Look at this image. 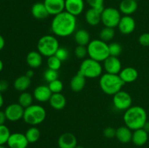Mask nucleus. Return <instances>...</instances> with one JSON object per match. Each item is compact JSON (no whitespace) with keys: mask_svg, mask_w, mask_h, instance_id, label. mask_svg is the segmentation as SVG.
<instances>
[{"mask_svg":"<svg viewBox=\"0 0 149 148\" xmlns=\"http://www.w3.org/2000/svg\"><path fill=\"white\" fill-rule=\"evenodd\" d=\"M77 26V18L66 11H63L53 17L51 22V30L55 36L68 37L74 34Z\"/></svg>","mask_w":149,"mask_h":148,"instance_id":"obj_1","label":"nucleus"},{"mask_svg":"<svg viewBox=\"0 0 149 148\" xmlns=\"http://www.w3.org/2000/svg\"><path fill=\"white\" fill-rule=\"evenodd\" d=\"M123 120L125 126L132 131L143 129L147 121V113L141 106H131L125 111Z\"/></svg>","mask_w":149,"mask_h":148,"instance_id":"obj_2","label":"nucleus"},{"mask_svg":"<svg viewBox=\"0 0 149 148\" xmlns=\"http://www.w3.org/2000/svg\"><path fill=\"white\" fill-rule=\"evenodd\" d=\"M99 84L102 91L108 95H114L121 91L125 83L121 79L119 74H102L99 80Z\"/></svg>","mask_w":149,"mask_h":148,"instance_id":"obj_3","label":"nucleus"},{"mask_svg":"<svg viewBox=\"0 0 149 148\" xmlns=\"http://www.w3.org/2000/svg\"><path fill=\"white\" fill-rule=\"evenodd\" d=\"M87 48L89 57L100 62H103L110 56L109 44L100 39H95L90 41Z\"/></svg>","mask_w":149,"mask_h":148,"instance_id":"obj_4","label":"nucleus"},{"mask_svg":"<svg viewBox=\"0 0 149 148\" xmlns=\"http://www.w3.org/2000/svg\"><path fill=\"white\" fill-rule=\"evenodd\" d=\"M47 112L45 107L40 104H31L24 109L23 120L27 124L36 126L45 121Z\"/></svg>","mask_w":149,"mask_h":148,"instance_id":"obj_5","label":"nucleus"},{"mask_svg":"<svg viewBox=\"0 0 149 148\" xmlns=\"http://www.w3.org/2000/svg\"><path fill=\"white\" fill-rule=\"evenodd\" d=\"M60 47L59 41L55 35H45L38 40L37 51L43 57H49L55 55V52Z\"/></svg>","mask_w":149,"mask_h":148,"instance_id":"obj_6","label":"nucleus"},{"mask_svg":"<svg viewBox=\"0 0 149 148\" xmlns=\"http://www.w3.org/2000/svg\"><path fill=\"white\" fill-rule=\"evenodd\" d=\"M103 70V67L100 62L88 57L81 62L78 72L86 78H96L101 76Z\"/></svg>","mask_w":149,"mask_h":148,"instance_id":"obj_7","label":"nucleus"},{"mask_svg":"<svg viewBox=\"0 0 149 148\" xmlns=\"http://www.w3.org/2000/svg\"><path fill=\"white\" fill-rule=\"evenodd\" d=\"M122 13L114 7H106L101 12V23L104 27L114 28L117 27L121 20Z\"/></svg>","mask_w":149,"mask_h":148,"instance_id":"obj_8","label":"nucleus"},{"mask_svg":"<svg viewBox=\"0 0 149 148\" xmlns=\"http://www.w3.org/2000/svg\"><path fill=\"white\" fill-rule=\"evenodd\" d=\"M113 105L119 111H125L132 106V99L129 93L121 90L113 95L112 99Z\"/></svg>","mask_w":149,"mask_h":148,"instance_id":"obj_9","label":"nucleus"},{"mask_svg":"<svg viewBox=\"0 0 149 148\" xmlns=\"http://www.w3.org/2000/svg\"><path fill=\"white\" fill-rule=\"evenodd\" d=\"M7 120L10 122H17L23 119L24 108L17 103H12L4 110Z\"/></svg>","mask_w":149,"mask_h":148,"instance_id":"obj_10","label":"nucleus"},{"mask_svg":"<svg viewBox=\"0 0 149 148\" xmlns=\"http://www.w3.org/2000/svg\"><path fill=\"white\" fill-rule=\"evenodd\" d=\"M136 23L131 15L122 16L121 20L118 24V29L119 32L123 35L131 34L135 30Z\"/></svg>","mask_w":149,"mask_h":148,"instance_id":"obj_11","label":"nucleus"},{"mask_svg":"<svg viewBox=\"0 0 149 148\" xmlns=\"http://www.w3.org/2000/svg\"><path fill=\"white\" fill-rule=\"evenodd\" d=\"M103 69L110 74H119L122 69V62L118 57L109 56L103 61Z\"/></svg>","mask_w":149,"mask_h":148,"instance_id":"obj_12","label":"nucleus"},{"mask_svg":"<svg viewBox=\"0 0 149 148\" xmlns=\"http://www.w3.org/2000/svg\"><path fill=\"white\" fill-rule=\"evenodd\" d=\"M29 144L25 133L15 132L10 134L7 145L9 148H26Z\"/></svg>","mask_w":149,"mask_h":148,"instance_id":"obj_13","label":"nucleus"},{"mask_svg":"<svg viewBox=\"0 0 149 148\" xmlns=\"http://www.w3.org/2000/svg\"><path fill=\"white\" fill-rule=\"evenodd\" d=\"M84 10V0H65V11L72 15H79Z\"/></svg>","mask_w":149,"mask_h":148,"instance_id":"obj_14","label":"nucleus"},{"mask_svg":"<svg viewBox=\"0 0 149 148\" xmlns=\"http://www.w3.org/2000/svg\"><path fill=\"white\" fill-rule=\"evenodd\" d=\"M49 15L55 16L65 11V0H44Z\"/></svg>","mask_w":149,"mask_h":148,"instance_id":"obj_15","label":"nucleus"},{"mask_svg":"<svg viewBox=\"0 0 149 148\" xmlns=\"http://www.w3.org/2000/svg\"><path fill=\"white\" fill-rule=\"evenodd\" d=\"M58 145L59 148H75L77 146V137L71 132H65L59 136Z\"/></svg>","mask_w":149,"mask_h":148,"instance_id":"obj_16","label":"nucleus"},{"mask_svg":"<svg viewBox=\"0 0 149 148\" xmlns=\"http://www.w3.org/2000/svg\"><path fill=\"white\" fill-rule=\"evenodd\" d=\"M52 93L48 86L39 85L34 89L33 92V98L39 102H49Z\"/></svg>","mask_w":149,"mask_h":148,"instance_id":"obj_17","label":"nucleus"},{"mask_svg":"<svg viewBox=\"0 0 149 148\" xmlns=\"http://www.w3.org/2000/svg\"><path fill=\"white\" fill-rule=\"evenodd\" d=\"M119 75L125 84H130L136 81L138 78V72L135 68L126 67L122 68Z\"/></svg>","mask_w":149,"mask_h":148,"instance_id":"obj_18","label":"nucleus"},{"mask_svg":"<svg viewBox=\"0 0 149 148\" xmlns=\"http://www.w3.org/2000/svg\"><path fill=\"white\" fill-rule=\"evenodd\" d=\"M31 15L37 20H45L49 16V12L43 2H36L32 5Z\"/></svg>","mask_w":149,"mask_h":148,"instance_id":"obj_19","label":"nucleus"},{"mask_svg":"<svg viewBox=\"0 0 149 148\" xmlns=\"http://www.w3.org/2000/svg\"><path fill=\"white\" fill-rule=\"evenodd\" d=\"M136 0H122L119 6V10L124 15H131L135 13L138 9Z\"/></svg>","mask_w":149,"mask_h":148,"instance_id":"obj_20","label":"nucleus"},{"mask_svg":"<svg viewBox=\"0 0 149 148\" xmlns=\"http://www.w3.org/2000/svg\"><path fill=\"white\" fill-rule=\"evenodd\" d=\"M102 11L94 8H90L85 13V20L87 24L91 26H96L101 22Z\"/></svg>","mask_w":149,"mask_h":148,"instance_id":"obj_21","label":"nucleus"},{"mask_svg":"<svg viewBox=\"0 0 149 148\" xmlns=\"http://www.w3.org/2000/svg\"><path fill=\"white\" fill-rule=\"evenodd\" d=\"M42 62H43V56L38 51H31L26 56L27 65L32 69L40 67Z\"/></svg>","mask_w":149,"mask_h":148,"instance_id":"obj_22","label":"nucleus"},{"mask_svg":"<svg viewBox=\"0 0 149 148\" xmlns=\"http://www.w3.org/2000/svg\"><path fill=\"white\" fill-rule=\"evenodd\" d=\"M132 131L126 126H119L116 129V138L121 143L127 144L132 141Z\"/></svg>","mask_w":149,"mask_h":148,"instance_id":"obj_23","label":"nucleus"},{"mask_svg":"<svg viewBox=\"0 0 149 148\" xmlns=\"http://www.w3.org/2000/svg\"><path fill=\"white\" fill-rule=\"evenodd\" d=\"M49 105L55 110H61L66 105V99L61 93L52 94L49 100Z\"/></svg>","mask_w":149,"mask_h":148,"instance_id":"obj_24","label":"nucleus"},{"mask_svg":"<svg viewBox=\"0 0 149 148\" xmlns=\"http://www.w3.org/2000/svg\"><path fill=\"white\" fill-rule=\"evenodd\" d=\"M148 139V133L143 129H137L132 131V143L138 147L143 146L146 144Z\"/></svg>","mask_w":149,"mask_h":148,"instance_id":"obj_25","label":"nucleus"},{"mask_svg":"<svg viewBox=\"0 0 149 148\" xmlns=\"http://www.w3.org/2000/svg\"><path fill=\"white\" fill-rule=\"evenodd\" d=\"M87 78L83 76L80 73H77L70 81V87L74 92H79L82 91L86 85Z\"/></svg>","mask_w":149,"mask_h":148,"instance_id":"obj_26","label":"nucleus"},{"mask_svg":"<svg viewBox=\"0 0 149 148\" xmlns=\"http://www.w3.org/2000/svg\"><path fill=\"white\" fill-rule=\"evenodd\" d=\"M31 78H29L26 75L17 77L13 83V86H14L15 89L16 91H20V92L26 91L31 84Z\"/></svg>","mask_w":149,"mask_h":148,"instance_id":"obj_27","label":"nucleus"},{"mask_svg":"<svg viewBox=\"0 0 149 148\" xmlns=\"http://www.w3.org/2000/svg\"><path fill=\"white\" fill-rule=\"evenodd\" d=\"M74 34V41L77 44V45L87 46L91 41L90 33L85 29H79L76 30Z\"/></svg>","mask_w":149,"mask_h":148,"instance_id":"obj_28","label":"nucleus"},{"mask_svg":"<svg viewBox=\"0 0 149 148\" xmlns=\"http://www.w3.org/2000/svg\"><path fill=\"white\" fill-rule=\"evenodd\" d=\"M26 139L29 143H35L39 139L41 136L40 130L36 126H31L26 131L25 133Z\"/></svg>","mask_w":149,"mask_h":148,"instance_id":"obj_29","label":"nucleus"},{"mask_svg":"<svg viewBox=\"0 0 149 148\" xmlns=\"http://www.w3.org/2000/svg\"><path fill=\"white\" fill-rule=\"evenodd\" d=\"M33 99L34 98H33V94H30L27 91H23V92L20 93V94L19 95L18 103L25 109L33 104Z\"/></svg>","mask_w":149,"mask_h":148,"instance_id":"obj_30","label":"nucleus"},{"mask_svg":"<svg viewBox=\"0 0 149 148\" xmlns=\"http://www.w3.org/2000/svg\"><path fill=\"white\" fill-rule=\"evenodd\" d=\"M115 36L114 28L109 27H104L99 33V39L105 42L111 41Z\"/></svg>","mask_w":149,"mask_h":148,"instance_id":"obj_31","label":"nucleus"},{"mask_svg":"<svg viewBox=\"0 0 149 148\" xmlns=\"http://www.w3.org/2000/svg\"><path fill=\"white\" fill-rule=\"evenodd\" d=\"M47 65L49 69L58 71V70L61 68V65H62V61L60 60L55 55H52V56L47 57Z\"/></svg>","mask_w":149,"mask_h":148,"instance_id":"obj_32","label":"nucleus"},{"mask_svg":"<svg viewBox=\"0 0 149 148\" xmlns=\"http://www.w3.org/2000/svg\"><path fill=\"white\" fill-rule=\"evenodd\" d=\"M10 134L11 132L5 124L0 125V145H4L7 143Z\"/></svg>","mask_w":149,"mask_h":148,"instance_id":"obj_33","label":"nucleus"},{"mask_svg":"<svg viewBox=\"0 0 149 148\" xmlns=\"http://www.w3.org/2000/svg\"><path fill=\"white\" fill-rule=\"evenodd\" d=\"M109 49L110 56L118 57L122 53V46L117 42H111L109 44Z\"/></svg>","mask_w":149,"mask_h":148,"instance_id":"obj_34","label":"nucleus"},{"mask_svg":"<svg viewBox=\"0 0 149 148\" xmlns=\"http://www.w3.org/2000/svg\"><path fill=\"white\" fill-rule=\"evenodd\" d=\"M48 87L49 88L52 94L55 93H61L63 89V84L62 81L59 79H56L55 81L48 84Z\"/></svg>","mask_w":149,"mask_h":148,"instance_id":"obj_35","label":"nucleus"},{"mask_svg":"<svg viewBox=\"0 0 149 148\" xmlns=\"http://www.w3.org/2000/svg\"><path fill=\"white\" fill-rule=\"evenodd\" d=\"M43 77L44 79L49 84V83L52 82L55 80L58 79V72L57 71H54V70H51L48 68L47 70H46L44 72Z\"/></svg>","mask_w":149,"mask_h":148,"instance_id":"obj_36","label":"nucleus"},{"mask_svg":"<svg viewBox=\"0 0 149 148\" xmlns=\"http://www.w3.org/2000/svg\"><path fill=\"white\" fill-rule=\"evenodd\" d=\"M74 55H75L76 57L78 58V59H84L88 55L87 46L77 45L74 49Z\"/></svg>","mask_w":149,"mask_h":148,"instance_id":"obj_37","label":"nucleus"},{"mask_svg":"<svg viewBox=\"0 0 149 148\" xmlns=\"http://www.w3.org/2000/svg\"><path fill=\"white\" fill-rule=\"evenodd\" d=\"M55 56L63 62V61H65L68 59L69 57V52L68 49L65 47H61L60 46L57 52L55 54Z\"/></svg>","mask_w":149,"mask_h":148,"instance_id":"obj_38","label":"nucleus"},{"mask_svg":"<svg viewBox=\"0 0 149 148\" xmlns=\"http://www.w3.org/2000/svg\"><path fill=\"white\" fill-rule=\"evenodd\" d=\"M86 1L90 8H94L100 11H103L104 9V0H86Z\"/></svg>","mask_w":149,"mask_h":148,"instance_id":"obj_39","label":"nucleus"},{"mask_svg":"<svg viewBox=\"0 0 149 148\" xmlns=\"http://www.w3.org/2000/svg\"><path fill=\"white\" fill-rule=\"evenodd\" d=\"M116 129L111 126H108L103 130V135L107 139H113L116 137Z\"/></svg>","mask_w":149,"mask_h":148,"instance_id":"obj_40","label":"nucleus"},{"mask_svg":"<svg viewBox=\"0 0 149 148\" xmlns=\"http://www.w3.org/2000/svg\"><path fill=\"white\" fill-rule=\"evenodd\" d=\"M140 44L143 46H149V33H143L138 38Z\"/></svg>","mask_w":149,"mask_h":148,"instance_id":"obj_41","label":"nucleus"},{"mask_svg":"<svg viewBox=\"0 0 149 148\" xmlns=\"http://www.w3.org/2000/svg\"><path fill=\"white\" fill-rule=\"evenodd\" d=\"M9 86V84L5 80H1L0 81V92L2 93L3 91H6Z\"/></svg>","mask_w":149,"mask_h":148,"instance_id":"obj_42","label":"nucleus"},{"mask_svg":"<svg viewBox=\"0 0 149 148\" xmlns=\"http://www.w3.org/2000/svg\"><path fill=\"white\" fill-rule=\"evenodd\" d=\"M6 120H7V118H6L4 111L0 110V125H4Z\"/></svg>","mask_w":149,"mask_h":148,"instance_id":"obj_43","label":"nucleus"},{"mask_svg":"<svg viewBox=\"0 0 149 148\" xmlns=\"http://www.w3.org/2000/svg\"><path fill=\"white\" fill-rule=\"evenodd\" d=\"M5 46V40L1 35H0V51L2 50Z\"/></svg>","mask_w":149,"mask_h":148,"instance_id":"obj_44","label":"nucleus"},{"mask_svg":"<svg viewBox=\"0 0 149 148\" xmlns=\"http://www.w3.org/2000/svg\"><path fill=\"white\" fill-rule=\"evenodd\" d=\"M25 75H26V76L29 77V78H33V75H34V72H33V70H31V69L28 70V71H26V74H25Z\"/></svg>","mask_w":149,"mask_h":148,"instance_id":"obj_45","label":"nucleus"},{"mask_svg":"<svg viewBox=\"0 0 149 148\" xmlns=\"http://www.w3.org/2000/svg\"><path fill=\"white\" fill-rule=\"evenodd\" d=\"M143 129L144 130L148 132V133H149V121H148V120H147L146 123L145 124H144V126H143Z\"/></svg>","mask_w":149,"mask_h":148,"instance_id":"obj_46","label":"nucleus"},{"mask_svg":"<svg viewBox=\"0 0 149 148\" xmlns=\"http://www.w3.org/2000/svg\"><path fill=\"white\" fill-rule=\"evenodd\" d=\"M3 104H4V97H3L1 92H0V108L2 107Z\"/></svg>","mask_w":149,"mask_h":148,"instance_id":"obj_47","label":"nucleus"},{"mask_svg":"<svg viewBox=\"0 0 149 148\" xmlns=\"http://www.w3.org/2000/svg\"><path fill=\"white\" fill-rule=\"evenodd\" d=\"M3 68H4V64H3L2 60H1V59H0V73H1V71H2Z\"/></svg>","mask_w":149,"mask_h":148,"instance_id":"obj_48","label":"nucleus"},{"mask_svg":"<svg viewBox=\"0 0 149 148\" xmlns=\"http://www.w3.org/2000/svg\"><path fill=\"white\" fill-rule=\"evenodd\" d=\"M75 148H84V147H82V146H79V145H77V147H76Z\"/></svg>","mask_w":149,"mask_h":148,"instance_id":"obj_49","label":"nucleus"},{"mask_svg":"<svg viewBox=\"0 0 149 148\" xmlns=\"http://www.w3.org/2000/svg\"><path fill=\"white\" fill-rule=\"evenodd\" d=\"M0 148H9V147H6L4 145H0Z\"/></svg>","mask_w":149,"mask_h":148,"instance_id":"obj_50","label":"nucleus"}]
</instances>
